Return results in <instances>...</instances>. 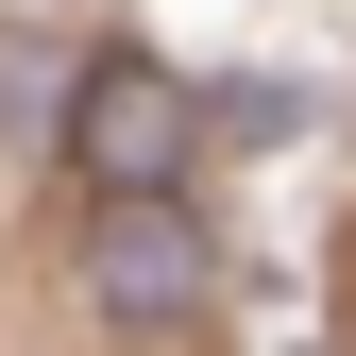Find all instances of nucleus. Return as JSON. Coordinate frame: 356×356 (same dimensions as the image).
Instances as JSON below:
<instances>
[{"instance_id":"nucleus-1","label":"nucleus","mask_w":356,"mask_h":356,"mask_svg":"<svg viewBox=\"0 0 356 356\" xmlns=\"http://www.w3.org/2000/svg\"><path fill=\"white\" fill-rule=\"evenodd\" d=\"M68 170L102 204H170V170H187V85H170L153 51H102L68 85Z\"/></svg>"},{"instance_id":"nucleus-2","label":"nucleus","mask_w":356,"mask_h":356,"mask_svg":"<svg viewBox=\"0 0 356 356\" xmlns=\"http://www.w3.org/2000/svg\"><path fill=\"white\" fill-rule=\"evenodd\" d=\"M85 289H102L119 323L204 305V220H187V204H102V220H85Z\"/></svg>"}]
</instances>
